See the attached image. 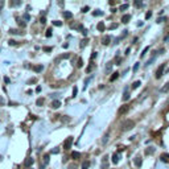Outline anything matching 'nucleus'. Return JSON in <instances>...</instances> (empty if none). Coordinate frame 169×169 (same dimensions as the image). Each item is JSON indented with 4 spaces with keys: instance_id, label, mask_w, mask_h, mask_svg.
<instances>
[{
    "instance_id": "nucleus-36",
    "label": "nucleus",
    "mask_w": 169,
    "mask_h": 169,
    "mask_svg": "<svg viewBox=\"0 0 169 169\" xmlns=\"http://www.w3.org/2000/svg\"><path fill=\"white\" fill-rule=\"evenodd\" d=\"M118 28V24H111V25H110V29H116Z\"/></svg>"
},
{
    "instance_id": "nucleus-33",
    "label": "nucleus",
    "mask_w": 169,
    "mask_h": 169,
    "mask_svg": "<svg viewBox=\"0 0 169 169\" xmlns=\"http://www.w3.org/2000/svg\"><path fill=\"white\" fill-rule=\"evenodd\" d=\"M10 33H11V35H17L19 32H17L16 29H10Z\"/></svg>"
},
{
    "instance_id": "nucleus-6",
    "label": "nucleus",
    "mask_w": 169,
    "mask_h": 169,
    "mask_svg": "<svg viewBox=\"0 0 169 169\" xmlns=\"http://www.w3.org/2000/svg\"><path fill=\"white\" fill-rule=\"evenodd\" d=\"M130 20H131V15H124L122 17V23H124V24H127Z\"/></svg>"
},
{
    "instance_id": "nucleus-44",
    "label": "nucleus",
    "mask_w": 169,
    "mask_h": 169,
    "mask_svg": "<svg viewBox=\"0 0 169 169\" xmlns=\"http://www.w3.org/2000/svg\"><path fill=\"white\" fill-rule=\"evenodd\" d=\"M89 10H90V8H89V7H83V8H82V12H83V13H85V12H87Z\"/></svg>"
},
{
    "instance_id": "nucleus-34",
    "label": "nucleus",
    "mask_w": 169,
    "mask_h": 169,
    "mask_svg": "<svg viewBox=\"0 0 169 169\" xmlns=\"http://www.w3.org/2000/svg\"><path fill=\"white\" fill-rule=\"evenodd\" d=\"M91 69H93V63H90V65H89V67H87V69H86V72H87V73H90V72H91Z\"/></svg>"
},
{
    "instance_id": "nucleus-14",
    "label": "nucleus",
    "mask_w": 169,
    "mask_h": 169,
    "mask_svg": "<svg viewBox=\"0 0 169 169\" xmlns=\"http://www.w3.org/2000/svg\"><path fill=\"white\" fill-rule=\"evenodd\" d=\"M128 99H130V93H128V90H125L124 94H123V100L125 102V100H128Z\"/></svg>"
},
{
    "instance_id": "nucleus-22",
    "label": "nucleus",
    "mask_w": 169,
    "mask_h": 169,
    "mask_svg": "<svg viewBox=\"0 0 169 169\" xmlns=\"http://www.w3.org/2000/svg\"><path fill=\"white\" fill-rule=\"evenodd\" d=\"M118 77H119V73H114V74L111 75V78H110V81H111V82H112V81H115V79L118 78Z\"/></svg>"
},
{
    "instance_id": "nucleus-30",
    "label": "nucleus",
    "mask_w": 169,
    "mask_h": 169,
    "mask_svg": "<svg viewBox=\"0 0 169 169\" xmlns=\"http://www.w3.org/2000/svg\"><path fill=\"white\" fill-rule=\"evenodd\" d=\"M77 94H78V89L74 87L73 89V97H77Z\"/></svg>"
},
{
    "instance_id": "nucleus-13",
    "label": "nucleus",
    "mask_w": 169,
    "mask_h": 169,
    "mask_svg": "<svg viewBox=\"0 0 169 169\" xmlns=\"http://www.w3.org/2000/svg\"><path fill=\"white\" fill-rule=\"evenodd\" d=\"M160 91H161V93H168V91H169V82H168V83L165 85V86H162Z\"/></svg>"
},
{
    "instance_id": "nucleus-46",
    "label": "nucleus",
    "mask_w": 169,
    "mask_h": 169,
    "mask_svg": "<svg viewBox=\"0 0 169 169\" xmlns=\"http://www.w3.org/2000/svg\"><path fill=\"white\" fill-rule=\"evenodd\" d=\"M81 33H82V35H83V36H85V37H86V36H87V30H86V29H83V30H82V32H81Z\"/></svg>"
},
{
    "instance_id": "nucleus-23",
    "label": "nucleus",
    "mask_w": 169,
    "mask_h": 169,
    "mask_svg": "<svg viewBox=\"0 0 169 169\" xmlns=\"http://www.w3.org/2000/svg\"><path fill=\"white\" fill-rule=\"evenodd\" d=\"M111 69H112V63L108 62V63H107V66H106V72H107V73L111 72Z\"/></svg>"
},
{
    "instance_id": "nucleus-28",
    "label": "nucleus",
    "mask_w": 169,
    "mask_h": 169,
    "mask_svg": "<svg viewBox=\"0 0 169 169\" xmlns=\"http://www.w3.org/2000/svg\"><path fill=\"white\" fill-rule=\"evenodd\" d=\"M107 140H108V134H106V135H104V137H103L102 143H103V144H104V143H107Z\"/></svg>"
},
{
    "instance_id": "nucleus-8",
    "label": "nucleus",
    "mask_w": 169,
    "mask_h": 169,
    "mask_svg": "<svg viewBox=\"0 0 169 169\" xmlns=\"http://www.w3.org/2000/svg\"><path fill=\"white\" fill-rule=\"evenodd\" d=\"M161 161L169 162V155H168V153H162V155H161Z\"/></svg>"
},
{
    "instance_id": "nucleus-32",
    "label": "nucleus",
    "mask_w": 169,
    "mask_h": 169,
    "mask_svg": "<svg viewBox=\"0 0 169 169\" xmlns=\"http://www.w3.org/2000/svg\"><path fill=\"white\" fill-rule=\"evenodd\" d=\"M8 44H10V45H12V46H13V45H16L17 42L15 41V40H10V41H8Z\"/></svg>"
},
{
    "instance_id": "nucleus-27",
    "label": "nucleus",
    "mask_w": 169,
    "mask_h": 169,
    "mask_svg": "<svg viewBox=\"0 0 169 169\" xmlns=\"http://www.w3.org/2000/svg\"><path fill=\"white\" fill-rule=\"evenodd\" d=\"M77 65H78V67H82V66H83V60H82V58H79V60H78V63H77Z\"/></svg>"
},
{
    "instance_id": "nucleus-42",
    "label": "nucleus",
    "mask_w": 169,
    "mask_h": 169,
    "mask_svg": "<svg viewBox=\"0 0 169 169\" xmlns=\"http://www.w3.org/2000/svg\"><path fill=\"white\" fill-rule=\"evenodd\" d=\"M137 69H139V63H135V66H134V72H136Z\"/></svg>"
},
{
    "instance_id": "nucleus-12",
    "label": "nucleus",
    "mask_w": 169,
    "mask_h": 169,
    "mask_svg": "<svg viewBox=\"0 0 169 169\" xmlns=\"http://www.w3.org/2000/svg\"><path fill=\"white\" fill-rule=\"evenodd\" d=\"M118 161H119V155L118 153H114L112 155V162L114 164H118Z\"/></svg>"
},
{
    "instance_id": "nucleus-3",
    "label": "nucleus",
    "mask_w": 169,
    "mask_h": 169,
    "mask_svg": "<svg viewBox=\"0 0 169 169\" xmlns=\"http://www.w3.org/2000/svg\"><path fill=\"white\" fill-rule=\"evenodd\" d=\"M128 110H130V106H128V104H124V106H122L120 108H119V115H124L125 112L128 111Z\"/></svg>"
},
{
    "instance_id": "nucleus-43",
    "label": "nucleus",
    "mask_w": 169,
    "mask_h": 169,
    "mask_svg": "<svg viewBox=\"0 0 169 169\" xmlns=\"http://www.w3.org/2000/svg\"><path fill=\"white\" fill-rule=\"evenodd\" d=\"M4 82H5V83H10V82H11V79L8 78V77H5V78H4Z\"/></svg>"
},
{
    "instance_id": "nucleus-10",
    "label": "nucleus",
    "mask_w": 169,
    "mask_h": 169,
    "mask_svg": "<svg viewBox=\"0 0 169 169\" xmlns=\"http://www.w3.org/2000/svg\"><path fill=\"white\" fill-rule=\"evenodd\" d=\"M63 17L69 20V19H72V17H73V13H72V12H69V11H65V12H63Z\"/></svg>"
},
{
    "instance_id": "nucleus-45",
    "label": "nucleus",
    "mask_w": 169,
    "mask_h": 169,
    "mask_svg": "<svg viewBox=\"0 0 169 169\" xmlns=\"http://www.w3.org/2000/svg\"><path fill=\"white\" fill-rule=\"evenodd\" d=\"M19 25H20V27H23V28H24V27H25V23H24V21H19Z\"/></svg>"
},
{
    "instance_id": "nucleus-11",
    "label": "nucleus",
    "mask_w": 169,
    "mask_h": 169,
    "mask_svg": "<svg viewBox=\"0 0 169 169\" xmlns=\"http://www.w3.org/2000/svg\"><path fill=\"white\" fill-rule=\"evenodd\" d=\"M49 160H50V159H49V155H45L44 156V164H42V168H45L49 164Z\"/></svg>"
},
{
    "instance_id": "nucleus-48",
    "label": "nucleus",
    "mask_w": 169,
    "mask_h": 169,
    "mask_svg": "<svg viewBox=\"0 0 169 169\" xmlns=\"http://www.w3.org/2000/svg\"><path fill=\"white\" fill-rule=\"evenodd\" d=\"M135 5H136V7H140V5H141V1H137V0H136V1H135Z\"/></svg>"
},
{
    "instance_id": "nucleus-24",
    "label": "nucleus",
    "mask_w": 169,
    "mask_h": 169,
    "mask_svg": "<svg viewBox=\"0 0 169 169\" xmlns=\"http://www.w3.org/2000/svg\"><path fill=\"white\" fill-rule=\"evenodd\" d=\"M36 104H37V106H42V104H44V99H42V98H38Z\"/></svg>"
},
{
    "instance_id": "nucleus-26",
    "label": "nucleus",
    "mask_w": 169,
    "mask_h": 169,
    "mask_svg": "<svg viewBox=\"0 0 169 169\" xmlns=\"http://www.w3.org/2000/svg\"><path fill=\"white\" fill-rule=\"evenodd\" d=\"M127 8H128V4H122L119 10H120V11H125V10H127Z\"/></svg>"
},
{
    "instance_id": "nucleus-18",
    "label": "nucleus",
    "mask_w": 169,
    "mask_h": 169,
    "mask_svg": "<svg viewBox=\"0 0 169 169\" xmlns=\"http://www.w3.org/2000/svg\"><path fill=\"white\" fill-rule=\"evenodd\" d=\"M140 85H141V82H140V81H136V82H134V83H132V89H137V87H139Z\"/></svg>"
},
{
    "instance_id": "nucleus-15",
    "label": "nucleus",
    "mask_w": 169,
    "mask_h": 169,
    "mask_svg": "<svg viewBox=\"0 0 169 169\" xmlns=\"http://www.w3.org/2000/svg\"><path fill=\"white\" fill-rule=\"evenodd\" d=\"M33 70H35L36 73L42 72V65H36V66H33Z\"/></svg>"
},
{
    "instance_id": "nucleus-35",
    "label": "nucleus",
    "mask_w": 169,
    "mask_h": 169,
    "mask_svg": "<svg viewBox=\"0 0 169 169\" xmlns=\"http://www.w3.org/2000/svg\"><path fill=\"white\" fill-rule=\"evenodd\" d=\"M46 37H52V29L46 30Z\"/></svg>"
},
{
    "instance_id": "nucleus-21",
    "label": "nucleus",
    "mask_w": 169,
    "mask_h": 169,
    "mask_svg": "<svg viewBox=\"0 0 169 169\" xmlns=\"http://www.w3.org/2000/svg\"><path fill=\"white\" fill-rule=\"evenodd\" d=\"M93 15H94V16H102L103 12H102V11H99V10H97V11H94V12H93Z\"/></svg>"
},
{
    "instance_id": "nucleus-16",
    "label": "nucleus",
    "mask_w": 169,
    "mask_h": 169,
    "mask_svg": "<svg viewBox=\"0 0 169 169\" xmlns=\"http://www.w3.org/2000/svg\"><path fill=\"white\" fill-rule=\"evenodd\" d=\"M79 156H81V155H79V152H73V153H72V157L74 159V160H78Z\"/></svg>"
},
{
    "instance_id": "nucleus-29",
    "label": "nucleus",
    "mask_w": 169,
    "mask_h": 169,
    "mask_svg": "<svg viewBox=\"0 0 169 169\" xmlns=\"http://www.w3.org/2000/svg\"><path fill=\"white\" fill-rule=\"evenodd\" d=\"M23 17H24V20H27V21H29V20H30V16H29L28 13H24V16H23Z\"/></svg>"
},
{
    "instance_id": "nucleus-50",
    "label": "nucleus",
    "mask_w": 169,
    "mask_h": 169,
    "mask_svg": "<svg viewBox=\"0 0 169 169\" xmlns=\"http://www.w3.org/2000/svg\"><path fill=\"white\" fill-rule=\"evenodd\" d=\"M40 91H41V87H40V86H37V89H36V93H40Z\"/></svg>"
},
{
    "instance_id": "nucleus-4",
    "label": "nucleus",
    "mask_w": 169,
    "mask_h": 169,
    "mask_svg": "<svg viewBox=\"0 0 169 169\" xmlns=\"http://www.w3.org/2000/svg\"><path fill=\"white\" fill-rule=\"evenodd\" d=\"M33 162H35V160H33L32 157H27V159H25V161H24V167H27V168L32 167Z\"/></svg>"
},
{
    "instance_id": "nucleus-41",
    "label": "nucleus",
    "mask_w": 169,
    "mask_h": 169,
    "mask_svg": "<svg viewBox=\"0 0 169 169\" xmlns=\"http://www.w3.org/2000/svg\"><path fill=\"white\" fill-rule=\"evenodd\" d=\"M86 44H87V41H86V40H83V41L81 42V48H83V46H85Z\"/></svg>"
},
{
    "instance_id": "nucleus-5",
    "label": "nucleus",
    "mask_w": 169,
    "mask_h": 169,
    "mask_svg": "<svg viewBox=\"0 0 169 169\" xmlns=\"http://www.w3.org/2000/svg\"><path fill=\"white\" fill-rule=\"evenodd\" d=\"M164 67L165 65H161L157 69V72H156V78H161V75H162V72H164Z\"/></svg>"
},
{
    "instance_id": "nucleus-25",
    "label": "nucleus",
    "mask_w": 169,
    "mask_h": 169,
    "mask_svg": "<svg viewBox=\"0 0 169 169\" xmlns=\"http://www.w3.org/2000/svg\"><path fill=\"white\" fill-rule=\"evenodd\" d=\"M53 25H56V27H61V25H62V23H61L60 20H54V21H53Z\"/></svg>"
},
{
    "instance_id": "nucleus-1",
    "label": "nucleus",
    "mask_w": 169,
    "mask_h": 169,
    "mask_svg": "<svg viewBox=\"0 0 169 169\" xmlns=\"http://www.w3.org/2000/svg\"><path fill=\"white\" fill-rule=\"evenodd\" d=\"M135 127V122L134 120H125L122 123V131H130Z\"/></svg>"
},
{
    "instance_id": "nucleus-17",
    "label": "nucleus",
    "mask_w": 169,
    "mask_h": 169,
    "mask_svg": "<svg viewBox=\"0 0 169 169\" xmlns=\"http://www.w3.org/2000/svg\"><path fill=\"white\" fill-rule=\"evenodd\" d=\"M108 44H110V37L106 36V37H103V45H108Z\"/></svg>"
},
{
    "instance_id": "nucleus-2",
    "label": "nucleus",
    "mask_w": 169,
    "mask_h": 169,
    "mask_svg": "<svg viewBox=\"0 0 169 169\" xmlns=\"http://www.w3.org/2000/svg\"><path fill=\"white\" fill-rule=\"evenodd\" d=\"M73 137L72 136H69L67 139L65 140V143H63V149H70V147H72V144H73Z\"/></svg>"
},
{
    "instance_id": "nucleus-47",
    "label": "nucleus",
    "mask_w": 169,
    "mask_h": 169,
    "mask_svg": "<svg viewBox=\"0 0 169 169\" xmlns=\"http://www.w3.org/2000/svg\"><path fill=\"white\" fill-rule=\"evenodd\" d=\"M58 152H60V149H57V148H56V149H53V151H52V153H54V155H57V153H58Z\"/></svg>"
},
{
    "instance_id": "nucleus-20",
    "label": "nucleus",
    "mask_w": 169,
    "mask_h": 169,
    "mask_svg": "<svg viewBox=\"0 0 169 169\" xmlns=\"http://www.w3.org/2000/svg\"><path fill=\"white\" fill-rule=\"evenodd\" d=\"M89 167H90V161H85L82 164V169H89Z\"/></svg>"
},
{
    "instance_id": "nucleus-19",
    "label": "nucleus",
    "mask_w": 169,
    "mask_h": 169,
    "mask_svg": "<svg viewBox=\"0 0 169 169\" xmlns=\"http://www.w3.org/2000/svg\"><path fill=\"white\" fill-rule=\"evenodd\" d=\"M135 165H136V167H140V165H141V159L140 157L135 159Z\"/></svg>"
},
{
    "instance_id": "nucleus-31",
    "label": "nucleus",
    "mask_w": 169,
    "mask_h": 169,
    "mask_svg": "<svg viewBox=\"0 0 169 169\" xmlns=\"http://www.w3.org/2000/svg\"><path fill=\"white\" fill-rule=\"evenodd\" d=\"M40 23H41V24H45V23H46V19H45V16H41V19H40Z\"/></svg>"
},
{
    "instance_id": "nucleus-7",
    "label": "nucleus",
    "mask_w": 169,
    "mask_h": 169,
    "mask_svg": "<svg viewBox=\"0 0 169 169\" xmlns=\"http://www.w3.org/2000/svg\"><path fill=\"white\" fill-rule=\"evenodd\" d=\"M60 106H61L60 100H53V102H52V108H58Z\"/></svg>"
},
{
    "instance_id": "nucleus-49",
    "label": "nucleus",
    "mask_w": 169,
    "mask_h": 169,
    "mask_svg": "<svg viewBox=\"0 0 169 169\" xmlns=\"http://www.w3.org/2000/svg\"><path fill=\"white\" fill-rule=\"evenodd\" d=\"M44 50H45V52H52V48L46 46V48H44Z\"/></svg>"
},
{
    "instance_id": "nucleus-39",
    "label": "nucleus",
    "mask_w": 169,
    "mask_h": 169,
    "mask_svg": "<svg viewBox=\"0 0 169 169\" xmlns=\"http://www.w3.org/2000/svg\"><path fill=\"white\" fill-rule=\"evenodd\" d=\"M97 56H98V54H97V52H94V53L91 54V61H93L94 58H97Z\"/></svg>"
},
{
    "instance_id": "nucleus-9",
    "label": "nucleus",
    "mask_w": 169,
    "mask_h": 169,
    "mask_svg": "<svg viewBox=\"0 0 169 169\" xmlns=\"http://www.w3.org/2000/svg\"><path fill=\"white\" fill-rule=\"evenodd\" d=\"M97 28H98V30H99V32H104V28H106V27H104V23H102V21H100V23L97 25Z\"/></svg>"
},
{
    "instance_id": "nucleus-38",
    "label": "nucleus",
    "mask_w": 169,
    "mask_h": 169,
    "mask_svg": "<svg viewBox=\"0 0 169 169\" xmlns=\"http://www.w3.org/2000/svg\"><path fill=\"white\" fill-rule=\"evenodd\" d=\"M152 152H155V149H152V148H151V149H145V153H147V155H149V153H152Z\"/></svg>"
},
{
    "instance_id": "nucleus-37",
    "label": "nucleus",
    "mask_w": 169,
    "mask_h": 169,
    "mask_svg": "<svg viewBox=\"0 0 169 169\" xmlns=\"http://www.w3.org/2000/svg\"><path fill=\"white\" fill-rule=\"evenodd\" d=\"M148 50H149V46H147V48H145V49H144V50H143V53H141V57H143L144 54H145V53H147V52H148Z\"/></svg>"
},
{
    "instance_id": "nucleus-40",
    "label": "nucleus",
    "mask_w": 169,
    "mask_h": 169,
    "mask_svg": "<svg viewBox=\"0 0 169 169\" xmlns=\"http://www.w3.org/2000/svg\"><path fill=\"white\" fill-rule=\"evenodd\" d=\"M151 16H152V12H147V15H145V19H149Z\"/></svg>"
}]
</instances>
